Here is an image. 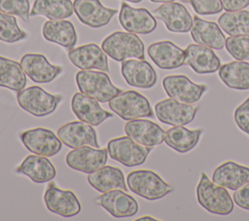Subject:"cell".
<instances>
[{
    "label": "cell",
    "instance_id": "obj_40",
    "mask_svg": "<svg viewBox=\"0 0 249 221\" xmlns=\"http://www.w3.org/2000/svg\"><path fill=\"white\" fill-rule=\"evenodd\" d=\"M232 200L233 203L240 208L249 210V183L235 190Z\"/></svg>",
    "mask_w": 249,
    "mask_h": 221
},
{
    "label": "cell",
    "instance_id": "obj_2",
    "mask_svg": "<svg viewBox=\"0 0 249 221\" xmlns=\"http://www.w3.org/2000/svg\"><path fill=\"white\" fill-rule=\"evenodd\" d=\"M128 189L148 201L160 200L173 191L158 173L149 169L133 170L126 177Z\"/></svg>",
    "mask_w": 249,
    "mask_h": 221
},
{
    "label": "cell",
    "instance_id": "obj_35",
    "mask_svg": "<svg viewBox=\"0 0 249 221\" xmlns=\"http://www.w3.org/2000/svg\"><path fill=\"white\" fill-rule=\"evenodd\" d=\"M26 37V32L19 28L16 18L0 11V41L16 43Z\"/></svg>",
    "mask_w": 249,
    "mask_h": 221
},
{
    "label": "cell",
    "instance_id": "obj_30",
    "mask_svg": "<svg viewBox=\"0 0 249 221\" xmlns=\"http://www.w3.org/2000/svg\"><path fill=\"white\" fill-rule=\"evenodd\" d=\"M202 132V129H191L184 126H173L165 131L164 142L169 148L184 154L197 145Z\"/></svg>",
    "mask_w": 249,
    "mask_h": 221
},
{
    "label": "cell",
    "instance_id": "obj_24",
    "mask_svg": "<svg viewBox=\"0 0 249 221\" xmlns=\"http://www.w3.org/2000/svg\"><path fill=\"white\" fill-rule=\"evenodd\" d=\"M71 108L76 117L91 126H99L113 114L104 110L98 101L83 92H76L71 100Z\"/></svg>",
    "mask_w": 249,
    "mask_h": 221
},
{
    "label": "cell",
    "instance_id": "obj_12",
    "mask_svg": "<svg viewBox=\"0 0 249 221\" xmlns=\"http://www.w3.org/2000/svg\"><path fill=\"white\" fill-rule=\"evenodd\" d=\"M47 208L59 216L72 217L81 211V204L76 195L70 190H61L53 182H50L44 194Z\"/></svg>",
    "mask_w": 249,
    "mask_h": 221
},
{
    "label": "cell",
    "instance_id": "obj_1",
    "mask_svg": "<svg viewBox=\"0 0 249 221\" xmlns=\"http://www.w3.org/2000/svg\"><path fill=\"white\" fill-rule=\"evenodd\" d=\"M196 199L198 203L212 214L226 216L233 210V200L227 188L215 184L205 172L200 173L196 186Z\"/></svg>",
    "mask_w": 249,
    "mask_h": 221
},
{
    "label": "cell",
    "instance_id": "obj_42",
    "mask_svg": "<svg viewBox=\"0 0 249 221\" xmlns=\"http://www.w3.org/2000/svg\"><path fill=\"white\" fill-rule=\"evenodd\" d=\"M135 220H136V221H143V220L157 221V220H159V219H157V218H154V217H152V216H150V215H145V216H143V217H140V218H136Z\"/></svg>",
    "mask_w": 249,
    "mask_h": 221
},
{
    "label": "cell",
    "instance_id": "obj_26",
    "mask_svg": "<svg viewBox=\"0 0 249 221\" xmlns=\"http://www.w3.org/2000/svg\"><path fill=\"white\" fill-rule=\"evenodd\" d=\"M190 31L193 40L197 44L215 50H222L225 47L226 37L219 24L214 21H208L195 16Z\"/></svg>",
    "mask_w": 249,
    "mask_h": 221
},
{
    "label": "cell",
    "instance_id": "obj_44",
    "mask_svg": "<svg viewBox=\"0 0 249 221\" xmlns=\"http://www.w3.org/2000/svg\"><path fill=\"white\" fill-rule=\"evenodd\" d=\"M124 1H128V2H132V3H139L142 0H124Z\"/></svg>",
    "mask_w": 249,
    "mask_h": 221
},
{
    "label": "cell",
    "instance_id": "obj_13",
    "mask_svg": "<svg viewBox=\"0 0 249 221\" xmlns=\"http://www.w3.org/2000/svg\"><path fill=\"white\" fill-rule=\"evenodd\" d=\"M154 16L160 19L168 31L175 33H186L193 26V18L187 8L181 3H163L154 10Z\"/></svg>",
    "mask_w": 249,
    "mask_h": 221
},
{
    "label": "cell",
    "instance_id": "obj_23",
    "mask_svg": "<svg viewBox=\"0 0 249 221\" xmlns=\"http://www.w3.org/2000/svg\"><path fill=\"white\" fill-rule=\"evenodd\" d=\"M124 131L134 141L147 147H154L164 141L163 129L158 124L145 119L129 120L124 126Z\"/></svg>",
    "mask_w": 249,
    "mask_h": 221
},
{
    "label": "cell",
    "instance_id": "obj_11",
    "mask_svg": "<svg viewBox=\"0 0 249 221\" xmlns=\"http://www.w3.org/2000/svg\"><path fill=\"white\" fill-rule=\"evenodd\" d=\"M108 159L107 149L81 146L70 151L65 158L66 164L72 169L85 173H91L105 166Z\"/></svg>",
    "mask_w": 249,
    "mask_h": 221
},
{
    "label": "cell",
    "instance_id": "obj_21",
    "mask_svg": "<svg viewBox=\"0 0 249 221\" xmlns=\"http://www.w3.org/2000/svg\"><path fill=\"white\" fill-rule=\"evenodd\" d=\"M185 64L197 74H211L219 70L221 60L211 48L200 44H190L185 50Z\"/></svg>",
    "mask_w": 249,
    "mask_h": 221
},
{
    "label": "cell",
    "instance_id": "obj_27",
    "mask_svg": "<svg viewBox=\"0 0 249 221\" xmlns=\"http://www.w3.org/2000/svg\"><path fill=\"white\" fill-rule=\"evenodd\" d=\"M35 183L50 182L55 176V168L49 159L41 155L27 156L16 169Z\"/></svg>",
    "mask_w": 249,
    "mask_h": 221
},
{
    "label": "cell",
    "instance_id": "obj_29",
    "mask_svg": "<svg viewBox=\"0 0 249 221\" xmlns=\"http://www.w3.org/2000/svg\"><path fill=\"white\" fill-rule=\"evenodd\" d=\"M88 182L89 185L100 193L111 190L121 189L127 191L123 171L116 166H104L97 170L89 173Z\"/></svg>",
    "mask_w": 249,
    "mask_h": 221
},
{
    "label": "cell",
    "instance_id": "obj_9",
    "mask_svg": "<svg viewBox=\"0 0 249 221\" xmlns=\"http://www.w3.org/2000/svg\"><path fill=\"white\" fill-rule=\"evenodd\" d=\"M197 110L198 106L180 102L170 97L155 104V113L158 120L170 126H186L192 123Z\"/></svg>",
    "mask_w": 249,
    "mask_h": 221
},
{
    "label": "cell",
    "instance_id": "obj_41",
    "mask_svg": "<svg viewBox=\"0 0 249 221\" xmlns=\"http://www.w3.org/2000/svg\"><path fill=\"white\" fill-rule=\"evenodd\" d=\"M223 8L227 12L243 10L249 6V0H222Z\"/></svg>",
    "mask_w": 249,
    "mask_h": 221
},
{
    "label": "cell",
    "instance_id": "obj_34",
    "mask_svg": "<svg viewBox=\"0 0 249 221\" xmlns=\"http://www.w3.org/2000/svg\"><path fill=\"white\" fill-rule=\"evenodd\" d=\"M218 24L228 35H249V11L226 12L218 18Z\"/></svg>",
    "mask_w": 249,
    "mask_h": 221
},
{
    "label": "cell",
    "instance_id": "obj_5",
    "mask_svg": "<svg viewBox=\"0 0 249 221\" xmlns=\"http://www.w3.org/2000/svg\"><path fill=\"white\" fill-rule=\"evenodd\" d=\"M17 99L24 111L35 117H45L56 109L62 96L49 93L39 86H31L18 92Z\"/></svg>",
    "mask_w": 249,
    "mask_h": 221
},
{
    "label": "cell",
    "instance_id": "obj_15",
    "mask_svg": "<svg viewBox=\"0 0 249 221\" xmlns=\"http://www.w3.org/2000/svg\"><path fill=\"white\" fill-rule=\"evenodd\" d=\"M73 8L80 21L92 28L107 25L118 12L104 7L99 0H75Z\"/></svg>",
    "mask_w": 249,
    "mask_h": 221
},
{
    "label": "cell",
    "instance_id": "obj_20",
    "mask_svg": "<svg viewBox=\"0 0 249 221\" xmlns=\"http://www.w3.org/2000/svg\"><path fill=\"white\" fill-rule=\"evenodd\" d=\"M68 58L73 65L81 70L98 69L108 72L107 55L94 43L86 44L77 48H73L68 52Z\"/></svg>",
    "mask_w": 249,
    "mask_h": 221
},
{
    "label": "cell",
    "instance_id": "obj_31",
    "mask_svg": "<svg viewBox=\"0 0 249 221\" xmlns=\"http://www.w3.org/2000/svg\"><path fill=\"white\" fill-rule=\"evenodd\" d=\"M220 80L230 89L249 90V62L235 60L223 64L218 72Z\"/></svg>",
    "mask_w": 249,
    "mask_h": 221
},
{
    "label": "cell",
    "instance_id": "obj_7",
    "mask_svg": "<svg viewBox=\"0 0 249 221\" xmlns=\"http://www.w3.org/2000/svg\"><path fill=\"white\" fill-rule=\"evenodd\" d=\"M152 149L153 147L141 145L127 135L113 138L107 144L108 155L128 167L142 165Z\"/></svg>",
    "mask_w": 249,
    "mask_h": 221
},
{
    "label": "cell",
    "instance_id": "obj_3",
    "mask_svg": "<svg viewBox=\"0 0 249 221\" xmlns=\"http://www.w3.org/2000/svg\"><path fill=\"white\" fill-rule=\"evenodd\" d=\"M101 48L116 61H124L129 57L145 59L144 44L135 33L116 31L102 41Z\"/></svg>",
    "mask_w": 249,
    "mask_h": 221
},
{
    "label": "cell",
    "instance_id": "obj_37",
    "mask_svg": "<svg viewBox=\"0 0 249 221\" xmlns=\"http://www.w3.org/2000/svg\"><path fill=\"white\" fill-rule=\"evenodd\" d=\"M0 11L18 16L24 21H29V1L28 0H0Z\"/></svg>",
    "mask_w": 249,
    "mask_h": 221
},
{
    "label": "cell",
    "instance_id": "obj_18",
    "mask_svg": "<svg viewBox=\"0 0 249 221\" xmlns=\"http://www.w3.org/2000/svg\"><path fill=\"white\" fill-rule=\"evenodd\" d=\"M121 73L129 86L140 89H151L158 80L156 70L145 59L137 58L122 61Z\"/></svg>",
    "mask_w": 249,
    "mask_h": 221
},
{
    "label": "cell",
    "instance_id": "obj_17",
    "mask_svg": "<svg viewBox=\"0 0 249 221\" xmlns=\"http://www.w3.org/2000/svg\"><path fill=\"white\" fill-rule=\"evenodd\" d=\"M95 202L116 218L131 217L138 212L136 200L121 189L104 192Z\"/></svg>",
    "mask_w": 249,
    "mask_h": 221
},
{
    "label": "cell",
    "instance_id": "obj_19",
    "mask_svg": "<svg viewBox=\"0 0 249 221\" xmlns=\"http://www.w3.org/2000/svg\"><path fill=\"white\" fill-rule=\"evenodd\" d=\"M20 65L25 75L38 84L50 83L62 72L61 66L51 64L41 54H25L20 59Z\"/></svg>",
    "mask_w": 249,
    "mask_h": 221
},
{
    "label": "cell",
    "instance_id": "obj_10",
    "mask_svg": "<svg viewBox=\"0 0 249 221\" xmlns=\"http://www.w3.org/2000/svg\"><path fill=\"white\" fill-rule=\"evenodd\" d=\"M25 148L33 154L44 157L56 155L62 148L61 140L51 129L36 128L24 130L19 135Z\"/></svg>",
    "mask_w": 249,
    "mask_h": 221
},
{
    "label": "cell",
    "instance_id": "obj_33",
    "mask_svg": "<svg viewBox=\"0 0 249 221\" xmlns=\"http://www.w3.org/2000/svg\"><path fill=\"white\" fill-rule=\"evenodd\" d=\"M71 0H35L30 16H44L49 19H63L72 16Z\"/></svg>",
    "mask_w": 249,
    "mask_h": 221
},
{
    "label": "cell",
    "instance_id": "obj_8",
    "mask_svg": "<svg viewBox=\"0 0 249 221\" xmlns=\"http://www.w3.org/2000/svg\"><path fill=\"white\" fill-rule=\"evenodd\" d=\"M166 94L180 102L193 104L197 102L207 91V86L192 82L185 75H168L162 80Z\"/></svg>",
    "mask_w": 249,
    "mask_h": 221
},
{
    "label": "cell",
    "instance_id": "obj_22",
    "mask_svg": "<svg viewBox=\"0 0 249 221\" xmlns=\"http://www.w3.org/2000/svg\"><path fill=\"white\" fill-rule=\"evenodd\" d=\"M148 55L160 69H176L185 64V51L171 41H160L148 47Z\"/></svg>",
    "mask_w": 249,
    "mask_h": 221
},
{
    "label": "cell",
    "instance_id": "obj_28",
    "mask_svg": "<svg viewBox=\"0 0 249 221\" xmlns=\"http://www.w3.org/2000/svg\"><path fill=\"white\" fill-rule=\"evenodd\" d=\"M42 34L47 41L56 43L68 50L73 49L77 43L75 27L69 20H47L43 25Z\"/></svg>",
    "mask_w": 249,
    "mask_h": 221
},
{
    "label": "cell",
    "instance_id": "obj_25",
    "mask_svg": "<svg viewBox=\"0 0 249 221\" xmlns=\"http://www.w3.org/2000/svg\"><path fill=\"white\" fill-rule=\"evenodd\" d=\"M212 181L229 190L235 191L249 183V167L233 161H227L214 169Z\"/></svg>",
    "mask_w": 249,
    "mask_h": 221
},
{
    "label": "cell",
    "instance_id": "obj_39",
    "mask_svg": "<svg viewBox=\"0 0 249 221\" xmlns=\"http://www.w3.org/2000/svg\"><path fill=\"white\" fill-rule=\"evenodd\" d=\"M233 119L237 128L249 135V96L236 107L233 113Z\"/></svg>",
    "mask_w": 249,
    "mask_h": 221
},
{
    "label": "cell",
    "instance_id": "obj_32",
    "mask_svg": "<svg viewBox=\"0 0 249 221\" xmlns=\"http://www.w3.org/2000/svg\"><path fill=\"white\" fill-rule=\"evenodd\" d=\"M26 85V76L19 62L0 55V87L20 92Z\"/></svg>",
    "mask_w": 249,
    "mask_h": 221
},
{
    "label": "cell",
    "instance_id": "obj_36",
    "mask_svg": "<svg viewBox=\"0 0 249 221\" xmlns=\"http://www.w3.org/2000/svg\"><path fill=\"white\" fill-rule=\"evenodd\" d=\"M225 47L234 59L249 61V35L230 36L226 38Z\"/></svg>",
    "mask_w": 249,
    "mask_h": 221
},
{
    "label": "cell",
    "instance_id": "obj_6",
    "mask_svg": "<svg viewBox=\"0 0 249 221\" xmlns=\"http://www.w3.org/2000/svg\"><path fill=\"white\" fill-rule=\"evenodd\" d=\"M109 107L123 120L129 121L143 117H154L147 97L135 91H126L109 100Z\"/></svg>",
    "mask_w": 249,
    "mask_h": 221
},
{
    "label": "cell",
    "instance_id": "obj_38",
    "mask_svg": "<svg viewBox=\"0 0 249 221\" xmlns=\"http://www.w3.org/2000/svg\"><path fill=\"white\" fill-rule=\"evenodd\" d=\"M191 4L192 8L197 15H215L222 12V0H184Z\"/></svg>",
    "mask_w": 249,
    "mask_h": 221
},
{
    "label": "cell",
    "instance_id": "obj_4",
    "mask_svg": "<svg viewBox=\"0 0 249 221\" xmlns=\"http://www.w3.org/2000/svg\"><path fill=\"white\" fill-rule=\"evenodd\" d=\"M76 84L81 92L98 102H107L123 92L114 86L107 73L102 71L80 70L76 74Z\"/></svg>",
    "mask_w": 249,
    "mask_h": 221
},
{
    "label": "cell",
    "instance_id": "obj_43",
    "mask_svg": "<svg viewBox=\"0 0 249 221\" xmlns=\"http://www.w3.org/2000/svg\"><path fill=\"white\" fill-rule=\"evenodd\" d=\"M150 1L154 3H168V2H173L174 0H150Z\"/></svg>",
    "mask_w": 249,
    "mask_h": 221
},
{
    "label": "cell",
    "instance_id": "obj_16",
    "mask_svg": "<svg viewBox=\"0 0 249 221\" xmlns=\"http://www.w3.org/2000/svg\"><path fill=\"white\" fill-rule=\"evenodd\" d=\"M57 136L62 143L72 149L83 145L96 148L99 146L94 129L83 121H73L61 126L57 130Z\"/></svg>",
    "mask_w": 249,
    "mask_h": 221
},
{
    "label": "cell",
    "instance_id": "obj_14",
    "mask_svg": "<svg viewBox=\"0 0 249 221\" xmlns=\"http://www.w3.org/2000/svg\"><path fill=\"white\" fill-rule=\"evenodd\" d=\"M119 21L127 32L135 34H149L157 27L155 17L145 8H133L122 3Z\"/></svg>",
    "mask_w": 249,
    "mask_h": 221
}]
</instances>
